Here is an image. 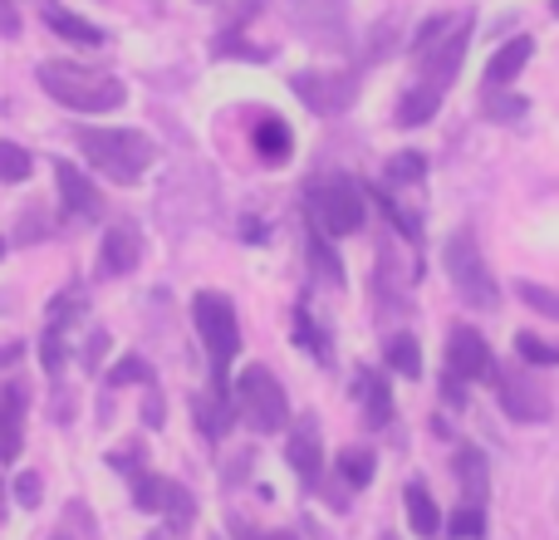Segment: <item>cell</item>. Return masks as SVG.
<instances>
[{
	"label": "cell",
	"mask_w": 559,
	"mask_h": 540,
	"mask_svg": "<svg viewBox=\"0 0 559 540\" xmlns=\"http://www.w3.org/2000/svg\"><path fill=\"white\" fill-rule=\"evenodd\" d=\"M39 89H45L55 104L74 108V114H108V108L123 104V79L98 74V69L69 64V59H45L35 69Z\"/></svg>",
	"instance_id": "cell-1"
},
{
	"label": "cell",
	"mask_w": 559,
	"mask_h": 540,
	"mask_svg": "<svg viewBox=\"0 0 559 540\" xmlns=\"http://www.w3.org/2000/svg\"><path fill=\"white\" fill-rule=\"evenodd\" d=\"M84 157L114 183H138L157 163V143L138 128H74Z\"/></svg>",
	"instance_id": "cell-2"
},
{
	"label": "cell",
	"mask_w": 559,
	"mask_h": 540,
	"mask_svg": "<svg viewBox=\"0 0 559 540\" xmlns=\"http://www.w3.org/2000/svg\"><path fill=\"white\" fill-rule=\"evenodd\" d=\"M466 45H472V15H456V20H427L423 35H417V74L423 84L432 89H452V79L462 74V59Z\"/></svg>",
	"instance_id": "cell-3"
},
{
	"label": "cell",
	"mask_w": 559,
	"mask_h": 540,
	"mask_svg": "<svg viewBox=\"0 0 559 540\" xmlns=\"http://www.w3.org/2000/svg\"><path fill=\"white\" fill-rule=\"evenodd\" d=\"M192 319L197 334H202V349L212 359V388H226V368H231L236 349H241V319H236V305L222 295V290H202L192 300Z\"/></svg>",
	"instance_id": "cell-4"
},
{
	"label": "cell",
	"mask_w": 559,
	"mask_h": 540,
	"mask_svg": "<svg viewBox=\"0 0 559 540\" xmlns=\"http://www.w3.org/2000/svg\"><path fill=\"white\" fill-rule=\"evenodd\" d=\"M442 270H447V280H452V290L472 309H496V305H501V290H496L491 270H486V256H481V246H476L472 232H452V236H447Z\"/></svg>",
	"instance_id": "cell-5"
},
{
	"label": "cell",
	"mask_w": 559,
	"mask_h": 540,
	"mask_svg": "<svg viewBox=\"0 0 559 540\" xmlns=\"http://www.w3.org/2000/svg\"><path fill=\"white\" fill-rule=\"evenodd\" d=\"M236 394H231V403H236V413L246 418V423L255 427V433H280V427L289 423V403H285V388L275 384V374L265 364H251V368H241V378H236Z\"/></svg>",
	"instance_id": "cell-6"
},
{
	"label": "cell",
	"mask_w": 559,
	"mask_h": 540,
	"mask_svg": "<svg viewBox=\"0 0 559 540\" xmlns=\"http://www.w3.org/2000/svg\"><path fill=\"white\" fill-rule=\"evenodd\" d=\"M309 216L324 236H354L364 226V187L354 177H324L309 187Z\"/></svg>",
	"instance_id": "cell-7"
},
{
	"label": "cell",
	"mask_w": 559,
	"mask_h": 540,
	"mask_svg": "<svg viewBox=\"0 0 559 540\" xmlns=\"http://www.w3.org/2000/svg\"><path fill=\"white\" fill-rule=\"evenodd\" d=\"M133 506H138V512H163L167 526H173L177 536L192 531V521H197L192 492H187L182 482H173V477H157V472H143L133 482Z\"/></svg>",
	"instance_id": "cell-8"
},
{
	"label": "cell",
	"mask_w": 559,
	"mask_h": 540,
	"mask_svg": "<svg viewBox=\"0 0 559 540\" xmlns=\"http://www.w3.org/2000/svg\"><path fill=\"white\" fill-rule=\"evenodd\" d=\"M496 374V359H491V344L476 334L472 325H456L447 334V384H476V378H491Z\"/></svg>",
	"instance_id": "cell-9"
},
{
	"label": "cell",
	"mask_w": 559,
	"mask_h": 540,
	"mask_svg": "<svg viewBox=\"0 0 559 540\" xmlns=\"http://www.w3.org/2000/svg\"><path fill=\"white\" fill-rule=\"evenodd\" d=\"M84 295L79 290H64V295L55 300V305L45 309V339H39V359H45L49 374H59L64 368V354H69V329L84 319Z\"/></svg>",
	"instance_id": "cell-10"
},
{
	"label": "cell",
	"mask_w": 559,
	"mask_h": 540,
	"mask_svg": "<svg viewBox=\"0 0 559 540\" xmlns=\"http://www.w3.org/2000/svg\"><path fill=\"white\" fill-rule=\"evenodd\" d=\"M289 84L314 114H344L358 94V74H295Z\"/></svg>",
	"instance_id": "cell-11"
},
{
	"label": "cell",
	"mask_w": 559,
	"mask_h": 540,
	"mask_svg": "<svg viewBox=\"0 0 559 540\" xmlns=\"http://www.w3.org/2000/svg\"><path fill=\"white\" fill-rule=\"evenodd\" d=\"M285 457H289V467H295L299 482H305V486H319V477H324V437H319V423H314V418H299V423L289 427Z\"/></svg>",
	"instance_id": "cell-12"
},
{
	"label": "cell",
	"mask_w": 559,
	"mask_h": 540,
	"mask_svg": "<svg viewBox=\"0 0 559 540\" xmlns=\"http://www.w3.org/2000/svg\"><path fill=\"white\" fill-rule=\"evenodd\" d=\"M501 408H506V418H515V423H545V418L555 413L545 384L540 378H525V374L501 378Z\"/></svg>",
	"instance_id": "cell-13"
},
{
	"label": "cell",
	"mask_w": 559,
	"mask_h": 540,
	"mask_svg": "<svg viewBox=\"0 0 559 540\" xmlns=\"http://www.w3.org/2000/svg\"><path fill=\"white\" fill-rule=\"evenodd\" d=\"M55 177H59V202H64L69 222H94V216L104 212V197H98V187L88 183V177L79 173L74 163H64V157H59Z\"/></svg>",
	"instance_id": "cell-14"
},
{
	"label": "cell",
	"mask_w": 559,
	"mask_h": 540,
	"mask_svg": "<svg viewBox=\"0 0 559 540\" xmlns=\"http://www.w3.org/2000/svg\"><path fill=\"white\" fill-rule=\"evenodd\" d=\"M25 447V384H0V462H15Z\"/></svg>",
	"instance_id": "cell-15"
},
{
	"label": "cell",
	"mask_w": 559,
	"mask_h": 540,
	"mask_svg": "<svg viewBox=\"0 0 559 540\" xmlns=\"http://www.w3.org/2000/svg\"><path fill=\"white\" fill-rule=\"evenodd\" d=\"M143 261V236L133 232V226H108L104 232V251H98V270L104 275H128V270H138Z\"/></svg>",
	"instance_id": "cell-16"
},
{
	"label": "cell",
	"mask_w": 559,
	"mask_h": 540,
	"mask_svg": "<svg viewBox=\"0 0 559 540\" xmlns=\"http://www.w3.org/2000/svg\"><path fill=\"white\" fill-rule=\"evenodd\" d=\"M354 398L364 403L368 427H388V423H393V388H388V378L378 374V368H358Z\"/></svg>",
	"instance_id": "cell-17"
},
{
	"label": "cell",
	"mask_w": 559,
	"mask_h": 540,
	"mask_svg": "<svg viewBox=\"0 0 559 540\" xmlns=\"http://www.w3.org/2000/svg\"><path fill=\"white\" fill-rule=\"evenodd\" d=\"M192 418H197V427L206 433V443H222L226 427L236 423V403L226 398V388H206V394L192 398Z\"/></svg>",
	"instance_id": "cell-18"
},
{
	"label": "cell",
	"mask_w": 559,
	"mask_h": 540,
	"mask_svg": "<svg viewBox=\"0 0 559 540\" xmlns=\"http://www.w3.org/2000/svg\"><path fill=\"white\" fill-rule=\"evenodd\" d=\"M251 143H255V153H261L265 167L289 163V153H295V133H289V124H285V118H275V114H261V118H255Z\"/></svg>",
	"instance_id": "cell-19"
},
{
	"label": "cell",
	"mask_w": 559,
	"mask_h": 540,
	"mask_svg": "<svg viewBox=\"0 0 559 540\" xmlns=\"http://www.w3.org/2000/svg\"><path fill=\"white\" fill-rule=\"evenodd\" d=\"M39 15H45V25L55 30L59 39H69V45H104V30L98 25H88L84 15H74V10H64L59 0H39Z\"/></svg>",
	"instance_id": "cell-20"
},
{
	"label": "cell",
	"mask_w": 559,
	"mask_h": 540,
	"mask_svg": "<svg viewBox=\"0 0 559 540\" xmlns=\"http://www.w3.org/2000/svg\"><path fill=\"white\" fill-rule=\"evenodd\" d=\"M344 5L348 0H289V15L309 30V35H344Z\"/></svg>",
	"instance_id": "cell-21"
},
{
	"label": "cell",
	"mask_w": 559,
	"mask_h": 540,
	"mask_svg": "<svg viewBox=\"0 0 559 540\" xmlns=\"http://www.w3.org/2000/svg\"><path fill=\"white\" fill-rule=\"evenodd\" d=\"M531 55H535V45L525 35H515L511 45H501L491 55V64H486V89H506V84H515V74H521L525 64H531Z\"/></svg>",
	"instance_id": "cell-22"
},
{
	"label": "cell",
	"mask_w": 559,
	"mask_h": 540,
	"mask_svg": "<svg viewBox=\"0 0 559 540\" xmlns=\"http://www.w3.org/2000/svg\"><path fill=\"white\" fill-rule=\"evenodd\" d=\"M437 108H442V89H432V84H413L403 98H397V114H393V118H397L403 128H423L427 118L437 114Z\"/></svg>",
	"instance_id": "cell-23"
},
{
	"label": "cell",
	"mask_w": 559,
	"mask_h": 540,
	"mask_svg": "<svg viewBox=\"0 0 559 540\" xmlns=\"http://www.w3.org/2000/svg\"><path fill=\"white\" fill-rule=\"evenodd\" d=\"M403 502H407V521H413V531L423 536V540H432L437 531H442V512H437V502L427 496V486H423V482L407 486Z\"/></svg>",
	"instance_id": "cell-24"
},
{
	"label": "cell",
	"mask_w": 559,
	"mask_h": 540,
	"mask_svg": "<svg viewBox=\"0 0 559 540\" xmlns=\"http://www.w3.org/2000/svg\"><path fill=\"white\" fill-rule=\"evenodd\" d=\"M456 477H462V496L481 506L486 502V457L476 447H456Z\"/></svg>",
	"instance_id": "cell-25"
},
{
	"label": "cell",
	"mask_w": 559,
	"mask_h": 540,
	"mask_svg": "<svg viewBox=\"0 0 559 540\" xmlns=\"http://www.w3.org/2000/svg\"><path fill=\"white\" fill-rule=\"evenodd\" d=\"M383 349H388V368H397L403 378H423V349H417L413 334H393Z\"/></svg>",
	"instance_id": "cell-26"
},
{
	"label": "cell",
	"mask_w": 559,
	"mask_h": 540,
	"mask_svg": "<svg viewBox=\"0 0 559 540\" xmlns=\"http://www.w3.org/2000/svg\"><path fill=\"white\" fill-rule=\"evenodd\" d=\"M442 531L452 536V540H476V536H486V506L462 502V506H456V512L442 521Z\"/></svg>",
	"instance_id": "cell-27"
},
{
	"label": "cell",
	"mask_w": 559,
	"mask_h": 540,
	"mask_svg": "<svg viewBox=\"0 0 559 540\" xmlns=\"http://www.w3.org/2000/svg\"><path fill=\"white\" fill-rule=\"evenodd\" d=\"M338 477H344L354 492H364V486L373 482V453H368V447H344V453H338Z\"/></svg>",
	"instance_id": "cell-28"
},
{
	"label": "cell",
	"mask_w": 559,
	"mask_h": 540,
	"mask_svg": "<svg viewBox=\"0 0 559 540\" xmlns=\"http://www.w3.org/2000/svg\"><path fill=\"white\" fill-rule=\"evenodd\" d=\"M128 384L153 388V384H157V378H153V364H147V359H138V354H128L123 364L108 368V388H128Z\"/></svg>",
	"instance_id": "cell-29"
},
{
	"label": "cell",
	"mask_w": 559,
	"mask_h": 540,
	"mask_svg": "<svg viewBox=\"0 0 559 540\" xmlns=\"http://www.w3.org/2000/svg\"><path fill=\"white\" fill-rule=\"evenodd\" d=\"M295 334H299V344H305L309 354L319 359V364H329V359H334V354H329V334L314 325V319H309V309H305V305L295 309Z\"/></svg>",
	"instance_id": "cell-30"
},
{
	"label": "cell",
	"mask_w": 559,
	"mask_h": 540,
	"mask_svg": "<svg viewBox=\"0 0 559 540\" xmlns=\"http://www.w3.org/2000/svg\"><path fill=\"white\" fill-rule=\"evenodd\" d=\"M35 173V157L20 143H0V183H25Z\"/></svg>",
	"instance_id": "cell-31"
},
{
	"label": "cell",
	"mask_w": 559,
	"mask_h": 540,
	"mask_svg": "<svg viewBox=\"0 0 559 540\" xmlns=\"http://www.w3.org/2000/svg\"><path fill=\"white\" fill-rule=\"evenodd\" d=\"M515 354H521L525 364H535V368L559 364V344H550V339H540V334H515Z\"/></svg>",
	"instance_id": "cell-32"
},
{
	"label": "cell",
	"mask_w": 559,
	"mask_h": 540,
	"mask_svg": "<svg viewBox=\"0 0 559 540\" xmlns=\"http://www.w3.org/2000/svg\"><path fill=\"white\" fill-rule=\"evenodd\" d=\"M309 266H314V275H324L329 285H344V266H338V256L319 242V232H309Z\"/></svg>",
	"instance_id": "cell-33"
},
{
	"label": "cell",
	"mask_w": 559,
	"mask_h": 540,
	"mask_svg": "<svg viewBox=\"0 0 559 540\" xmlns=\"http://www.w3.org/2000/svg\"><path fill=\"white\" fill-rule=\"evenodd\" d=\"M481 108H486V118H496V124H511V118L525 114V98L521 94H501V89H486Z\"/></svg>",
	"instance_id": "cell-34"
},
{
	"label": "cell",
	"mask_w": 559,
	"mask_h": 540,
	"mask_svg": "<svg viewBox=\"0 0 559 540\" xmlns=\"http://www.w3.org/2000/svg\"><path fill=\"white\" fill-rule=\"evenodd\" d=\"M423 173H427V163L417 153H397L383 177H388V187H413V183H423Z\"/></svg>",
	"instance_id": "cell-35"
},
{
	"label": "cell",
	"mask_w": 559,
	"mask_h": 540,
	"mask_svg": "<svg viewBox=\"0 0 559 540\" xmlns=\"http://www.w3.org/2000/svg\"><path fill=\"white\" fill-rule=\"evenodd\" d=\"M515 295H521L525 305L535 309V315L559 319V290H545V285H531V280H521V285H515Z\"/></svg>",
	"instance_id": "cell-36"
},
{
	"label": "cell",
	"mask_w": 559,
	"mask_h": 540,
	"mask_svg": "<svg viewBox=\"0 0 559 540\" xmlns=\"http://www.w3.org/2000/svg\"><path fill=\"white\" fill-rule=\"evenodd\" d=\"M378 202H383V212H388V222H393V226H403V236H407V242H423V222H417V216L413 212H407V207H397V197L393 192H378Z\"/></svg>",
	"instance_id": "cell-37"
},
{
	"label": "cell",
	"mask_w": 559,
	"mask_h": 540,
	"mask_svg": "<svg viewBox=\"0 0 559 540\" xmlns=\"http://www.w3.org/2000/svg\"><path fill=\"white\" fill-rule=\"evenodd\" d=\"M108 462H114L118 472L128 477V482H138V477H143V443H128V447H118V453L108 457Z\"/></svg>",
	"instance_id": "cell-38"
},
{
	"label": "cell",
	"mask_w": 559,
	"mask_h": 540,
	"mask_svg": "<svg viewBox=\"0 0 559 540\" xmlns=\"http://www.w3.org/2000/svg\"><path fill=\"white\" fill-rule=\"evenodd\" d=\"M39 492H45L39 472H20V477H15V502H20V506H39Z\"/></svg>",
	"instance_id": "cell-39"
},
{
	"label": "cell",
	"mask_w": 559,
	"mask_h": 540,
	"mask_svg": "<svg viewBox=\"0 0 559 540\" xmlns=\"http://www.w3.org/2000/svg\"><path fill=\"white\" fill-rule=\"evenodd\" d=\"M104 349H108V334L94 329V334H88V349H84V374H94V368L104 364Z\"/></svg>",
	"instance_id": "cell-40"
},
{
	"label": "cell",
	"mask_w": 559,
	"mask_h": 540,
	"mask_svg": "<svg viewBox=\"0 0 559 540\" xmlns=\"http://www.w3.org/2000/svg\"><path fill=\"white\" fill-rule=\"evenodd\" d=\"M163 413H167L163 394H157V388H147V398H143V423H147V427H157V423H163Z\"/></svg>",
	"instance_id": "cell-41"
},
{
	"label": "cell",
	"mask_w": 559,
	"mask_h": 540,
	"mask_svg": "<svg viewBox=\"0 0 559 540\" xmlns=\"http://www.w3.org/2000/svg\"><path fill=\"white\" fill-rule=\"evenodd\" d=\"M0 35H5V39L20 35V10H15V0H0Z\"/></svg>",
	"instance_id": "cell-42"
},
{
	"label": "cell",
	"mask_w": 559,
	"mask_h": 540,
	"mask_svg": "<svg viewBox=\"0 0 559 540\" xmlns=\"http://www.w3.org/2000/svg\"><path fill=\"white\" fill-rule=\"evenodd\" d=\"M15 359H20V344H0V368L15 364Z\"/></svg>",
	"instance_id": "cell-43"
},
{
	"label": "cell",
	"mask_w": 559,
	"mask_h": 540,
	"mask_svg": "<svg viewBox=\"0 0 559 540\" xmlns=\"http://www.w3.org/2000/svg\"><path fill=\"white\" fill-rule=\"evenodd\" d=\"M261 540H295V536H289V531H271V536H261Z\"/></svg>",
	"instance_id": "cell-44"
},
{
	"label": "cell",
	"mask_w": 559,
	"mask_h": 540,
	"mask_svg": "<svg viewBox=\"0 0 559 540\" xmlns=\"http://www.w3.org/2000/svg\"><path fill=\"white\" fill-rule=\"evenodd\" d=\"M0 516H5V486H0Z\"/></svg>",
	"instance_id": "cell-45"
},
{
	"label": "cell",
	"mask_w": 559,
	"mask_h": 540,
	"mask_svg": "<svg viewBox=\"0 0 559 540\" xmlns=\"http://www.w3.org/2000/svg\"><path fill=\"white\" fill-rule=\"evenodd\" d=\"M0 256H5V236H0Z\"/></svg>",
	"instance_id": "cell-46"
},
{
	"label": "cell",
	"mask_w": 559,
	"mask_h": 540,
	"mask_svg": "<svg viewBox=\"0 0 559 540\" xmlns=\"http://www.w3.org/2000/svg\"><path fill=\"white\" fill-rule=\"evenodd\" d=\"M378 540H397V536H378Z\"/></svg>",
	"instance_id": "cell-47"
},
{
	"label": "cell",
	"mask_w": 559,
	"mask_h": 540,
	"mask_svg": "<svg viewBox=\"0 0 559 540\" xmlns=\"http://www.w3.org/2000/svg\"><path fill=\"white\" fill-rule=\"evenodd\" d=\"M555 15H559V0H555Z\"/></svg>",
	"instance_id": "cell-48"
},
{
	"label": "cell",
	"mask_w": 559,
	"mask_h": 540,
	"mask_svg": "<svg viewBox=\"0 0 559 540\" xmlns=\"http://www.w3.org/2000/svg\"><path fill=\"white\" fill-rule=\"evenodd\" d=\"M147 540H163V536H147Z\"/></svg>",
	"instance_id": "cell-49"
},
{
	"label": "cell",
	"mask_w": 559,
	"mask_h": 540,
	"mask_svg": "<svg viewBox=\"0 0 559 540\" xmlns=\"http://www.w3.org/2000/svg\"><path fill=\"white\" fill-rule=\"evenodd\" d=\"M55 540H69V536H55Z\"/></svg>",
	"instance_id": "cell-50"
}]
</instances>
